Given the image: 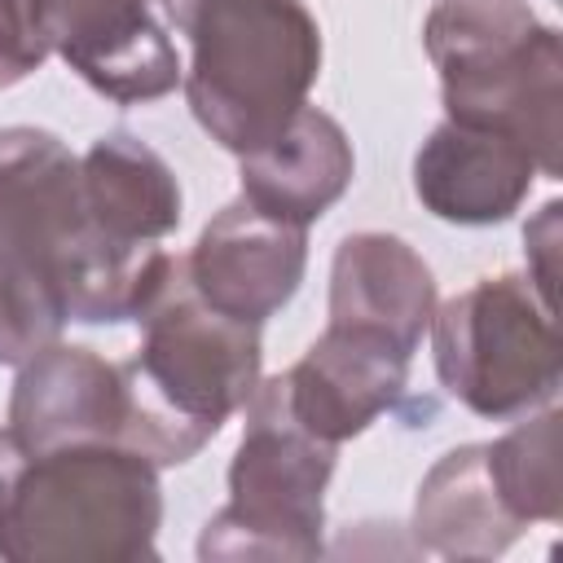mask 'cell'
<instances>
[{
	"instance_id": "9a60e30c",
	"label": "cell",
	"mask_w": 563,
	"mask_h": 563,
	"mask_svg": "<svg viewBox=\"0 0 563 563\" xmlns=\"http://www.w3.org/2000/svg\"><path fill=\"white\" fill-rule=\"evenodd\" d=\"M413 537L422 550L457 563L497 559L523 537L493 484L488 444H457L431 462L413 497Z\"/></svg>"
},
{
	"instance_id": "5bb4252c",
	"label": "cell",
	"mask_w": 563,
	"mask_h": 563,
	"mask_svg": "<svg viewBox=\"0 0 563 563\" xmlns=\"http://www.w3.org/2000/svg\"><path fill=\"white\" fill-rule=\"evenodd\" d=\"M435 277L427 260L396 233H347L330 260V325H356L418 352L431 312Z\"/></svg>"
},
{
	"instance_id": "5b68a950",
	"label": "cell",
	"mask_w": 563,
	"mask_h": 563,
	"mask_svg": "<svg viewBox=\"0 0 563 563\" xmlns=\"http://www.w3.org/2000/svg\"><path fill=\"white\" fill-rule=\"evenodd\" d=\"M158 466L119 444H79L26 457L4 510L9 563H141L158 559Z\"/></svg>"
},
{
	"instance_id": "2e32d148",
	"label": "cell",
	"mask_w": 563,
	"mask_h": 563,
	"mask_svg": "<svg viewBox=\"0 0 563 563\" xmlns=\"http://www.w3.org/2000/svg\"><path fill=\"white\" fill-rule=\"evenodd\" d=\"M88 216L123 246H154L180 229L185 194L158 150L132 132H106L79 154Z\"/></svg>"
},
{
	"instance_id": "4fadbf2b",
	"label": "cell",
	"mask_w": 563,
	"mask_h": 563,
	"mask_svg": "<svg viewBox=\"0 0 563 563\" xmlns=\"http://www.w3.org/2000/svg\"><path fill=\"white\" fill-rule=\"evenodd\" d=\"M238 176L251 207L308 229L347 194L356 176V154L334 114L299 106L268 141L238 154Z\"/></svg>"
},
{
	"instance_id": "6da1fadb",
	"label": "cell",
	"mask_w": 563,
	"mask_h": 563,
	"mask_svg": "<svg viewBox=\"0 0 563 563\" xmlns=\"http://www.w3.org/2000/svg\"><path fill=\"white\" fill-rule=\"evenodd\" d=\"M163 251L123 246L88 216L79 154L44 128H0V365H22L70 321H132Z\"/></svg>"
},
{
	"instance_id": "8992f818",
	"label": "cell",
	"mask_w": 563,
	"mask_h": 563,
	"mask_svg": "<svg viewBox=\"0 0 563 563\" xmlns=\"http://www.w3.org/2000/svg\"><path fill=\"white\" fill-rule=\"evenodd\" d=\"M242 440L229 462V501L202 523L198 559H321L325 554V484L339 444L312 435L277 378H260L242 405Z\"/></svg>"
},
{
	"instance_id": "ac0fdd59",
	"label": "cell",
	"mask_w": 563,
	"mask_h": 563,
	"mask_svg": "<svg viewBox=\"0 0 563 563\" xmlns=\"http://www.w3.org/2000/svg\"><path fill=\"white\" fill-rule=\"evenodd\" d=\"M48 48L35 31L31 0H0V88L22 84L44 66Z\"/></svg>"
},
{
	"instance_id": "d6986e66",
	"label": "cell",
	"mask_w": 563,
	"mask_h": 563,
	"mask_svg": "<svg viewBox=\"0 0 563 563\" xmlns=\"http://www.w3.org/2000/svg\"><path fill=\"white\" fill-rule=\"evenodd\" d=\"M559 220H563V202L550 198V202L528 220V229H523L528 282H532V290L541 295V303L554 308V312H559V242H563Z\"/></svg>"
},
{
	"instance_id": "e0dca14e",
	"label": "cell",
	"mask_w": 563,
	"mask_h": 563,
	"mask_svg": "<svg viewBox=\"0 0 563 563\" xmlns=\"http://www.w3.org/2000/svg\"><path fill=\"white\" fill-rule=\"evenodd\" d=\"M488 471L506 510L528 523L563 519V413L550 405L488 440Z\"/></svg>"
},
{
	"instance_id": "3957f363",
	"label": "cell",
	"mask_w": 563,
	"mask_h": 563,
	"mask_svg": "<svg viewBox=\"0 0 563 563\" xmlns=\"http://www.w3.org/2000/svg\"><path fill=\"white\" fill-rule=\"evenodd\" d=\"M189 40L180 75L198 128L229 154L268 141L321 75V26L303 0H167Z\"/></svg>"
},
{
	"instance_id": "52a82bcc",
	"label": "cell",
	"mask_w": 563,
	"mask_h": 563,
	"mask_svg": "<svg viewBox=\"0 0 563 563\" xmlns=\"http://www.w3.org/2000/svg\"><path fill=\"white\" fill-rule=\"evenodd\" d=\"M431 361L440 387L479 418H519L550 405L563 374L554 308L528 277H479L431 312Z\"/></svg>"
},
{
	"instance_id": "ba28073f",
	"label": "cell",
	"mask_w": 563,
	"mask_h": 563,
	"mask_svg": "<svg viewBox=\"0 0 563 563\" xmlns=\"http://www.w3.org/2000/svg\"><path fill=\"white\" fill-rule=\"evenodd\" d=\"M167 0H31L35 31L92 92L114 106H145L180 88V57L154 18Z\"/></svg>"
},
{
	"instance_id": "7c38bea8",
	"label": "cell",
	"mask_w": 563,
	"mask_h": 563,
	"mask_svg": "<svg viewBox=\"0 0 563 563\" xmlns=\"http://www.w3.org/2000/svg\"><path fill=\"white\" fill-rule=\"evenodd\" d=\"M537 158L488 128H466V123H435L427 141L413 154V194L418 202L462 229H484L510 220L523 198L532 194L537 180Z\"/></svg>"
},
{
	"instance_id": "9c48e42d",
	"label": "cell",
	"mask_w": 563,
	"mask_h": 563,
	"mask_svg": "<svg viewBox=\"0 0 563 563\" xmlns=\"http://www.w3.org/2000/svg\"><path fill=\"white\" fill-rule=\"evenodd\" d=\"M185 268L211 308L264 325L295 299L303 282L308 229L273 220L246 198H238L202 224L194 251L185 255Z\"/></svg>"
},
{
	"instance_id": "ffe728a7",
	"label": "cell",
	"mask_w": 563,
	"mask_h": 563,
	"mask_svg": "<svg viewBox=\"0 0 563 563\" xmlns=\"http://www.w3.org/2000/svg\"><path fill=\"white\" fill-rule=\"evenodd\" d=\"M26 457H31V453L18 444V435H13L9 427H0V510H4V501H9V493H13V484H18V475H22Z\"/></svg>"
},
{
	"instance_id": "277c9868",
	"label": "cell",
	"mask_w": 563,
	"mask_h": 563,
	"mask_svg": "<svg viewBox=\"0 0 563 563\" xmlns=\"http://www.w3.org/2000/svg\"><path fill=\"white\" fill-rule=\"evenodd\" d=\"M422 48L444 119L519 141L541 176L563 172V40L528 0H435Z\"/></svg>"
},
{
	"instance_id": "30bf717a",
	"label": "cell",
	"mask_w": 563,
	"mask_h": 563,
	"mask_svg": "<svg viewBox=\"0 0 563 563\" xmlns=\"http://www.w3.org/2000/svg\"><path fill=\"white\" fill-rule=\"evenodd\" d=\"M128 422V387L119 361L84 343H48L18 365L9 391V431L35 453L119 444Z\"/></svg>"
},
{
	"instance_id": "8fae6325",
	"label": "cell",
	"mask_w": 563,
	"mask_h": 563,
	"mask_svg": "<svg viewBox=\"0 0 563 563\" xmlns=\"http://www.w3.org/2000/svg\"><path fill=\"white\" fill-rule=\"evenodd\" d=\"M409 361L413 356L405 347L374 330L325 325V334L312 339V347L282 374V387L312 435L343 444L400 405Z\"/></svg>"
},
{
	"instance_id": "7a4b0ae2",
	"label": "cell",
	"mask_w": 563,
	"mask_h": 563,
	"mask_svg": "<svg viewBox=\"0 0 563 563\" xmlns=\"http://www.w3.org/2000/svg\"><path fill=\"white\" fill-rule=\"evenodd\" d=\"M141 343L123 369L128 422L119 449L163 466L198 457L251 400L264 365L260 325L211 308L189 282L185 255L163 251L136 312Z\"/></svg>"
}]
</instances>
